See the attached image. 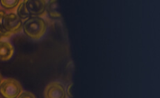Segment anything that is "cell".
Segmentation results:
<instances>
[{"mask_svg":"<svg viewBox=\"0 0 160 98\" xmlns=\"http://www.w3.org/2000/svg\"><path fill=\"white\" fill-rule=\"evenodd\" d=\"M24 32L32 39H41L47 30V24L39 16H31L22 23Z\"/></svg>","mask_w":160,"mask_h":98,"instance_id":"1","label":"cell"},{"mask_svg":"<svg viewBox=\"0 0 160 98\" xmlns=\"http://www.w3.org/2000/svg\"><path fill=\"white\" fill-rule=\"evenodd\" d=\"M22 92V85L14 79H4L0 84V94L4 98H17Z\"/></svg>","mask_w":160,"mask_h":98,"instance_id":"2","label":"cell"},{"mask_svg":"<svg viewBox=\"0 0 160 98\" xmlns=\"http://www.w3.org/2000/svg\"><path fill=\"white\" fill-rule=\"evenodd\" d=\"M4 27L9 35L19 33L22 30V20L13 12L6 14L4 18Z\"/></svg>","mask_w":160,"mask_h":98,"instance_id":"3","label":"cell"},{"mask_svg":"<svg viewBox=\"0 0 160 98\" xmlns=\"http://www.w3.org/2000/svg\"><path fill=\"white\" fill-rule=\"evenodd\" d=\"M45 98H66V92L59 82H52L46 86L44 91Z\"/></svg>","mask_w":160,"mask_h":98,"instance_id":"4","label":"cell"},{"mask_svg":"<svg viewBox=\"0 0 160 98\" xmlns=\"http://www.w3.org/2000/svg\"><path fill=\"white\" fill-rule=\"evenodd\" d=\"M26 7L31 16H38L45 13L46 2L44 0H27Z\"/></svg>","mask_w":160,"mask_h":98,"instance_id":"5","label":"cell"},{"mask_svg":"<svg viewBox=\"0 0 160 98\" xmlns=\"http://www.w3.org/2000/svg\"><path fill=\"white\" fill-rule=\"evenodd\" d=\"M14 48L10 42L0 41V60H9L13 56Z\"/></svg>","mask_w":160,"mask_h":98,"instance_id":"6","label":"cell"},{"mask_svg":"<svg viewBox=\"0 0 160 98\" xmlns=\"http://www.w3.org/2000/svg\"><path fill=\"white\" fill-rule=\"evenodd\" d=\"M17 16L19 17L21 20H27L31 15L29 14L28 10L26 7V1H21L20 4L18 5L17 8Z\"/></svg>","mask_w":160,"mask_h":98,"instance_id":"7","label":"cell"},{"mask_svg":"<svg viewBox=\"0 0 160 98\" xmlns=\"http://www.w3.org/2000/svg\"><path fill=\"white\" fill-rule=\"evenodd\" d=\"M2 6L7 9H13L18 7L20 1L19 0H1L0 1Z\"/></svg>","mask_w":160,"mask_h":98,"instance_id":"8","label":"cell"},{"mask_svg":"<svg viewBox=\"0 0 160 98\" xmlns=\"http://www.w3.org/2000/svg\"><path fill=\"white\" fill-rule=\"evenodd\" d=\"M6 15L5 11L1 10L0 11V34L2 35L3 37H9L11 35L6 32L4 27V18Z\"/></svg>","mask_w":160,"mask_h":98,"instance_id":"9","label":"cell"},{"mask_svg":"<svg viewBox=\"0 0 160 98\" xmlns=\"http://www.w3.org/2000/svg\"><path fill=\"white\" fill-rule=\"evenodd\" d=\"M17 98H36L35 95L29 91L22 92Z\"/></svg>","mask_w":160,"mask_h":98,"instance_id":"10","label":"cell"},{"mask_svg":"<svg viewBox=\"0 0 160 98\" xmlns=\"http://www.w3.org/2000/svg\"><path fill=\"white\" fill-rule=\"evenodd\" d=\"M72 84L68 85V88H67V90H66V93L68 95V96L70 98H72L73 97L72 93Z\"/></svg>","mask_w":160,"mask_h":98,"instance_id":"11","label":"cell"},{"mask_svg":"<svg viewBox=\"0 0 160 98\" xmlns=\"http://www.w3.org/2000/svg\"><path fill=\"white\" fill-rule=\"evenodd\" d=\"M2 81V76L1 74H0V84H1Z\"/></svg>","mask_w":160,"mask_h":98,"instance_id":"12","label":"cell"},{"mask_svg":"<svg viewBox=\"0 0 160 98\" xmlns=\"http://www.w3.org/2000/svg\"><path fill=\"white\" fill-rule=\"evenodd\" d=\"M3 38V36H2V35H1V34H0V41H1V39Z\"/></svg>","mask_w":160,"mask_h":98,"instance_id":"13","label":"cell"}]
</instances>
